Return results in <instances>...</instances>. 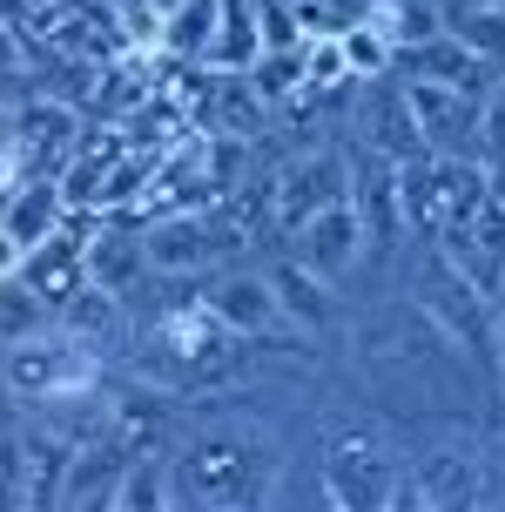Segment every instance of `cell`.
<instances>
[{"instance_id":"6da1fadb","label":"cell","mask_w":505,"mask_h":512,"mask_svg":"<svg viewBox=\"0 0 505 512\" xmlns=\"http://www.w3.org/2000/svg\"><path fill=\"white\" fill-rule=\"evenodd\" d=\"M169 472H176V506H277V486L290 472V438L243 405H216L182 418L169 438Z\"/></svg>"},{"instance_id":"7a4b0ae2","label":"cell","mask_w":505,"mask_h":512,"mask_svg":"<svg viewBox=\"0 0 505 512\" xmlns=\"http://www.w3.org/2000/svg\"><path fill=\"white\" fill-rule=\"evenodd\" d=\"M404 297L425 310L431 324L452 337L479 371H485V364H499V317H492V290H485V283L472 277L445 243H425V236H418V250H404Z\"/></svg>"},{"instance_id":"3957f363","label":"cell","mask_w":505,"mask_h":512,"mask_svg":"<svg viewBox=\"0 0 505 512\" xmlns=\"http://www.w3.org/2000/svg\"><path fill=\"white\" fill-rule=\"evenodd\" d=\"M398 465H404V452L378 418H337L317 438V472H324L337 512H384L391 486H398Z\"/></svg>"},{"instance_id":"277c9868","label":"cell","mask_w":505,"mask_h":512,"mask_svg":"<svg viewBox=\"0 0 505 512\" xmlns=\"http://www.w3.org/2000/svg\"><path fill=\"white\" fill-rule=\"evenodd\" d=\"M492 499V472H485V452L465 445V438H431L418 452H404L398 486H391V506L398 512H438V506H485Z\"/></svg>"},{"instance_id":"5b68a950","label":"cell","mask_w":505,"mask_h":512,"mask_svg":"<svg viewBox=\"0 0 505 512\" xmlns=\"http://www.w3.org/2000/svg\"><path fill=\"white\" fill-rule=\"evenodd\" d=\"M243 230L229 223L216 203L196 209H169L142 230V256H149V277H209L223 256H243Z\"/></svg>"},{"instance_id":"8992f818","label":"cell","mask_w":505,"mask_h":512,"mask_svg":"<svg viewBox=\"0 0 505 512\" xmlns=\"http://www.w3.org/2000/svg\"><path fill=\"white\" fill-rule=\"evenodd\" d=\"M337 196H351V155L344 149H303L290 162H277V176H270V223L277 230H303Z\"/></svg>"},{"instance_id":"52a82bcc","label":"cell","mask_w":505,"mask_h":512,"mask_svg":"<svg viewBox=\"0 0 505 512\" xmlns=\"http://www.w3.org/2000/svg\"><path fill=\"white\" fill-rule=\"evenodd\" d=\"M404 102H411V122H418L425 155H472V142H485V102L465 95V88L404 75Z\"/></svg>"},{"instance_id":"ba28073f","label":"cell","mask_w":505,"mask_h":512,"mask_svg":"<svg viewBox=\"0 0 505 512\" xmlns=\"http://www.w3.org/2000/svg\"><path fill=\"white\" fill-rule=\"evenodd\" d=\"M202 304L216 310V324L236 337H250V344H270V337H303L290 317H283L277 290H270V277L263 270H229V277H216L209 290H202Z\"/></svg>"},{"instance_id":"9c48e42d","label":"cell","mask_w":505,"mask_h":512,"mask_svg":"<svg viewBox=\"0 0 505 512\" xmlns=\"http://www.w3.org/2000/svg\"><path fill=\"white\" fill-rule=\"evenodd\" d=\"M290 236H297V256L330 283H351L357 263L371 256V236H364V216H357L351 196H337L330 209H317V216H310L303 230H290Z\"/></svg>"},{"instance_id":"30bf717a","label":"cell","mask_w":505,"mask_h":512,"mask_svg":"<svg viewBox=\"0 0 505 512\" xmlns=\"http://www.w3.org/2000/svg\"><path fill=\"white\" fill-rule=\"evenodd\" d=\"M263 277H270L283 317H290L303 337H337V331H344V297H337V283L317 277L303 256H277Z\"/></svg>"},{"instance_id":"8fae6325","label":"cell","mask_w":505,"mask_h":512,"mask_svg":"<svg viewBox=\"0 0 505 512\" xmlns=\"http://www.w3.org/2000/svg\"><path fill=\"white\" fill-rule=\"evenodd\" d=\"M75 445H81V432H68V425L54 432V418L34 425V432H21V506H61Z\"/></svg>"},{"instance_id":"7c38bea8","label":"cell","mask_w":505,"mask_h":512,"mask_svg":"<svg viewBox=\"0 0 505 512\" xmlns=\"http://www.w3.org/2000/svg\"><path fill=\"white\" fill-rule=\"evenodd\" d=\"M88 283H101V290H115V297H135V283L149 277V256H142V230H122V223H88Z\"/></svg>"},{"instance_id":"4fadbf2b","label":"cell","mask_w":505,"mask_h":512,"mask_svg":"<svg viewBox=\"0 0 505 512\" xmlns=\"http://www.w3.org/2000/svg\"><path fill=\"white\" fill-rule=\"evenodd\" d=\"M337 41H344V68H351V81H384L391 68H398V41H391V27L378 21L371 0H364V14H351V21L337 27Z\"/></svg>"},{"instance_id":"5bb4252c","label":"cell","mask_w":505,"mask_h":512,"mask_svg":"<svg viewBox=\"0 0 505 512\" xmlns=\"http://www.w3.org/2000/svg\"><path fill=\"white\" fill-rule=\"evenodd\" d=\"M256 54H263V21H256V0H216V48L202 68H229L243 75Z\"/></svg>"},{"instance_id":"9a60e30c","label":"cell","mask_w":505,"mask_h":512,"mask_svg":"<svg viewBox=\"0 0 505 512\" xmlns=\"http://www.w3.org/2000/svg\"><path fill=\"white\" fill-rule=\"evenodd\" d=\"M176 506V472H169V445L135 452L122 465V486H115V512H162Z\"/></svg>"},{"instance_id":"2e32d148","label":"cell","mask_w":505,"mask_h":512,"mask_svg":"<svg viewBox=\"0 0 505 512\" xmlns=\"http://www.w3.org/2000/svg\"><path fill=\"white\" fill-rule=\"evenodd\" d=\"M209 48H216V0H176L169 14H162V48L169 61H209Z\"/></svg>"},{"instance_id":"e0dca14e","label":"cell","mask_w":505,"mask_h":512,"mask_svg":"<svg viewBox=\"0 0 505 512\" xmlns=\"http://www.w3.org/2000/svg\"><path fill=\"white\" fill-rule=\"evenodd\" d=\"M438 21H445V34H458L465 48H479L492 68H505V7H485V0H438Z\"/></svg>"},{"instance_id":"ac0fdd59","label":"cell","mask_w":505,"mask_h":512,"mask_svg":"<svg viewBox=\"0 0 505 512\" xmlns=\"http://www.w3.org/2000/svg\"><path fill=\"white\" fill-rule=\"evenodd\" d=\"M48 324H54V304H41L21 277H0V344H21Z\"/></svg>"},{"instance_id":"d6986e66","label":"cell","mask_w":505,"mask_h":512,"mask_svg":"<svg viewBox=\"0 0 505 512\" xmlns=\"http://www.w3.org/2000/svg\"><path fill=\"white\" fill-rule=\"evenodd\" d=\"M0 506H21V432H0Z\"/></svg>"},{"instance_id":"ffe728a7","label":"cell","mask_w":505,"mask_h":512,"mask_svg":"<svg viewBox=\"0 0 505 512\" xmlns=\"http://www.w3.org/2000/svg\"><path fill=\"white\" fill-rule=\"evenodd\" d=\"M485 135L505 142V68H499V81H492V95H485Z\"/></svg>"}]
</instances>
